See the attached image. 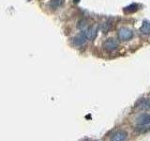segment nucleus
<instances>
[{"label":"nucleus","mask_w":150,"mask_h":141,"mask_svg":"<svg viewBox=\"0 0 150 141\" xmlns=\"http://www.w3.org/2000/svg\"><path fill=\"white\" fill-rule=\"evenodd\" d=\"M129 137L128 132L124 129H117L110 135V141H127Z\"/></svg>","instance_id":"obj_1"},{"label":"nucleus","mask_w":150,"mask_h":141,"mask_svg":"<svg viewBox=\"0 0 150 141\" xmlns=\"http://www.w3.org/2000/svg\"><path fill=\"white\" fill-rule=\"evenodd\" d=\"M118 38L121 41H129L133 38V31L129 27H121L118 30Z\"/></svg>","instance_id":"obj_2"},{"label":"nucleus","mask_w":150,"mask_h":141,"mask_svg":"<svg viewBox=\"0 0 150 141\" xmlns=\"http://www.w3.org/2000/svg\"><path fill=\"white\" fill-rule=\"evenodd\" d=\"M103 48H104L106 51H109V52H112V51H115L117 48H118V41H117L114 38H109V39L105 40L103 41Z\"/></svg>","instance_id":"obj_3"},{"label":"nucleus","mask_w":150,"mask_h":141,"mask_svg":"<svg viewBox=\"0 0 150 141\" xmlns=\"http://www.w3.org/2000/svg\"><path fill=\"white\" fill-rule=\"evenodd\" d=\"M134 107L136 109L146 111L150 109V99L148 98H142L136 102Z\"/></svg>","instance_id":"obj_4"},{"label":"nucleus","mask_w":150,"mask_h":141,"mask_svg":"<svg viewBox=\"0 0 150 141\" xmlns=\"http://www.w3.org/2000/svg\"><path fill=\"white\" fill-rule=\"evenodd\" d=\"M135 122L137 125H149L150 124V113H143L136 118Z\"/></svg>","instance_id":"obj_5"},{"label":"nucleus","mask_w":150,"mask_h":141,"mask_svg":"<svg viewBox=\"0 0 150 141\" xmlns=\"http://www.w3.org/2000/svg\"><path fill=\"white\" fill-rule=\"evenodd\" d=\"M86 41H87V38H86V34H84V32H82L73 38L72 42L75 46H82L86 43Z\"/></svg>","instance_id":"obj_6"},{"label":"nucleus","mask_w":150,"mask_h":141,"mask_svg":"<svg viewBox=\"0 0 150 141\" xmlns=\"http://www.w3.org/2000/svg\"><path fill=\"white\" fill-rule=\"evenodd\" d=\"M84 34L88 40H94L98 35V27L96 26H88L87 29L84 31Z\"/></svg>","instance_id":"obj_7"},{"label":"nucleus","mask_w":150,"mask_h":141,"mask_svg":"<svg viewBox=\"0 0 150 141\" xmlns=\"http://www.w3.org/2000/svg\"><path fill=\"white\" fill-rule=\"evenodd\" d=\"M124 12L126 14H130V13H134L138 11V4H136V3H132V4H130L129 5V6H127L124 8Z\"/></svg>","instance_id":"obj_8"},{"label":"nucleus","mask_w":150,"mask_h":141,"mask_svg":"<svg viewBox=\"0 0 150 141\" xmlns=\"http://www.w3.org/2000/svg\"><path fill=\"white\" fill-rule=\"evenodd\" d=\"M134 130L137 134H141V135L146 134L148 132H150V124L149 125H137Z\"/></svg>","instance_id":"obj_9"},{"label":"nucleus","mask_w":150,"mask_h":141,"mask_svg":"<svg viewBox=\"0 0 150 141\" xmlns=\"http://www.w3.org/2000/svg\"><path fill=\"white\" fill-rule=\"evenodd\" d=\"M140 31L144 35H149L150 34V22L144 21L142 26L140 27Z\"/></svg>","instance_id":"obj_10"},{"label":"nucleus","mask_w":150,"mask_h":141,"mask_svg":"<svg viewBox=\"0 0 150 141\" xmlns=\"http://www.w3.org/2000/svg\"><path fill=\"white\" fill-rule=\"evenodd\" d=\"M63 2H64V0H51L49 2V7L52 9H56L63 4Z\"/></svg>","instance_id":"obj_11"},{"label":"nucleus","mask_w":150,"mask_h":141,"mask_svg":"<svg viewBox=\"0 0 150 141\" xmlns=\"http://www.w3.org/2000/svg\"><path fill=\"white\" fill-rule=\"evenodd\" d=\"M79 28L81 30H84V31H86L87 28H88L86 21H83V20L80 21V23H79Z\"/></svg>","instance_id":"obj_12"},{"label":"nucleus","mask_w":150,"mask_h":141,"mask_svg":"<svg viewBox=\"0 0 150 141\" xmlns=\"http://www.w3.org/2000/svg\"><path fill=\"white\" fill-rule=\"evenodd\" d=\"M83 141H97V140H91V139H84Z\"/></svg>","instance_id":"obj_13"},{"label":"nucleus","mask_w":150,"mask_h":141,"mask_svg":"<svg viewBox=\"0 0 150 141\" xmlns=\"http://www.w3.org/2000/svg\"><path fill=\"white\" fill-rule=\"evenodd\" d=\"M73 2H74V3H79V2H80V0H73Z\"/></svg>","instance_id":"obj_14"}]
</instances>
